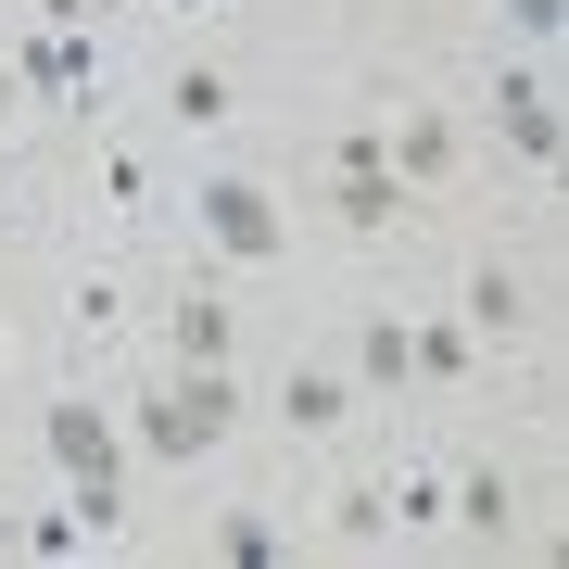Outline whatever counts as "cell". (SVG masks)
<instances>
[{
  "instance_id": "9c48e42d",
  "label": "cell",
  "mask_w": 569,
  "mask_h": 569,
  "mask_svg": "<svg viewBox=\"0 0 569 569\" xmlns=\"http://www.w3.org/2000/svg\"><path fill=\"white\" fill-rule=\"evenodd\" d=\"M164 114H178V127H216V114H228V77H216V63H190V77L164 89Z\"/></svg>"
},
{
  "instance_id": "5b68a950",
  "label": "cell",
  "mask_w": 569,
  "mask_h": 569,
  "mask_svg": "<svg viewBox=\"0 0 569 569\" xmlns=\"http://www.w3.org/2000/svg\"><path fill=\"white\" fill-rule=\"evenodd\" d=\"M392 216H406V178H392L380 152H367V164H342V228H392Z\"/></svg>"
},
{
  "instance_id": "3957f363",
  "label": "cell",
  "mask_w": 569,
  "mask_h": 569,
  "mask_svg": "<svg viewBox=\"0 0 569 569\" xmlns=\"http://www.w3.org/2000/svg\"><path fill=\"white\" fill-rule=\"evenodd\" d=\"M203 228L228 253H279V203H266L253 178H203Z\"/></svg>"
},
{
  "instance_id": "8fae6325",
  "label": "cell",
  "mask_w": 569,
  "mask_h": 569,
  "mask_svg": "<svg viewBox=\"0 0 569 569\" xmlns=\"http://www.w3.org/2000/svg\"><path fill=\"white\" fill-rule=\"evenodd\" d=\"M456 519H468V531H507V481H493V468H481V481L456 493Z\"/></svg>"
},
{
  "instance_id": "52a82bcc",
  "label": "cell",
  "mask_w": 569,
  "mask_h": 569,
  "mask_svg": "<svg viewBox=\"0 0 569 569\" xmlns=\"http://www.w3.org/2000/svg\"><path fill=\"white\" fill-rule=\"evenodd\" d=\"M406 367H418V342H406V329H392V317H380V329H367V342H355V380H367V392H392V380H406Z\"/></svg>"
},
{
  "instance_id": "7a4b0ae2",
  "label": "cell",
  "mask_w": 569,
  "mask_h": 569,
  "mask_svg": "<svg viewBox=\"0 0 569 569\" xmlns=\"http://www.w3.org/2000/svg\"><path fill=\"white\" fill-rule=\"evenodd\" d=\"M228 406H241V392H228L216 367H203V380H178V392H152V406H140V430H152V456H203L216 430H228Z\"/></svg>"
},
{
  "instance_id": "6da1fadb",
  "label": "cell",
  "mask_w": 569,
  "mask_h": 569,
  "mask_svg": "<svg viewBox=\"0 0 569 569\" xmlns=\"http://www.w3.org/2000/svg\"><path fill=\"white\" fill-rule=\"evenodd\" d=\"M39 443L63 456V481H77V531H114V430H102V406H51Z\"/></svg>"
},
{
  "instance_id": "7c38bea8",
  "label": "cell",
  "mask_w": 569,
  "mask_h": 569,
  "mask_svg": "<svg viewBox=\"0 0 569 569\" xmlns=\"http://www.w3.org/2000/svg\"><path fill=\"white\" fill-rule=\"evenodd\" d=\"M507 13H519V26H531V39H545V26H557V13H569V0H507Z\"/></svg>"
},
{
  "instance_id": "ba28073f",
  "label": "cell",
  "mask_w": 569,
  "mask_h": 569,
  "mask_svg": "<svg viewBox=\"0 0 569 569\" xmlns=\"http://www.w3.org/2000/svg\"><path fill=\"white\" fill-rule=\"evenodd\" d=\"M178 355H190V367L228 355V305H216V291H190V305H178Z\"/></svg>"
},
{
  "instance_id": "30bf717a",
  "label": "cell",
  "mask_w": 569,
  "mask_h": 569,
  "mask_svg": "<svg viewBox=\"0 0 569 569\" xmlns=\"http://www.w3.org/2000/svg\"><path fill=\"white\" fill-rule=\"evenodd\" d=\"M468 317H481V329H519V279H507V266H481V279H468Z\"/></svg>"
},
{
  "instance_id": "4fadbf2b",
  "label": "cell",
  "mask_w": 569,
  "mask_h": 569,
  "mask_svg": "<svg viewBox=\"0 0 569 569\" xmlns=\"http://www.w3.org/2000/svg\"><path fill=\"white\" fill-rule=\"evenodd\" d=\"M0 114H13V63H0Z\"/></svg>"
},
{
  "instance_id": "5bb4252c",
  "label": "cell",
  "mask_w": 569,
  "mask_h": 569,
  "mask_svg": "<svg viewBox=\"0 0 569 569\" xmlns=\"http://www.w3.org/2000/svg\"><path fill=\"white\" fill-rule=\"evenodd\" d=\"M178 13H203V0H178Z\"/></svg>"
},
{
  "instance_id": "8992f818",
  "label": "cell",
  "mask_w": 569,
  "mask_h": 569,
  "mask_svg": "<svg viewBox=\"0 0 569 569\" xmlns=\"http://www.w3.org/2000/svg\"><path fill=\"white\" fill-rule=\"evenodd\" d=\"M279 418H291V430H342V418H355V392L329 380V367H291V392H279Z\"/></svg>"
},
{
  "instance_id": "277c9868",
  "label": "cell",
  "mask_w": 569,
  "mask_h": 569,
  "mask_svg": "<svg viewBox=\"0 0 569 569\" xmlns=\"http://www.w3.org/2000/svg\"><path fill=\"white\" fill-rule=\"evenodd\" d=\"M493 102H507V140H519L531 164H557V89H545V77H507Z\"/></svg>"
}]
</instances>
